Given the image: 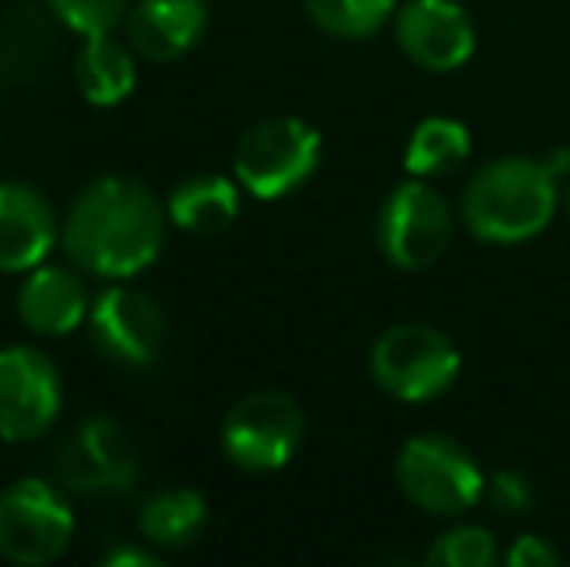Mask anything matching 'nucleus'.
I'll use <instances>...</instances> for the list:
<instances>
[{"instance_id": "f257e3e1", "label": "nucleus", "mask_w": 570, "mask_h": 567, "mask_svg": "<svg viewBox=\"0 0 570 567\" xmlns=\"http://www.w3.org/2000/svg\"><path fill=\"white\" fill-rule=\"evenodd\" d=\"M167 206L128 175H101L70 203L62 250L78 268L106 281H128L156 265L167 242Z\"/></svg>"}, {"instance_id": "f03ea898", "label": "nucleus", "mask_w": 570, "mask_h": 567, "mask_svg": "<svg viewBox=\"0 0 570 567\" xmlns=\"http://www.w3.org/2000/svg\"><path fill=\"white\" fill-rule=\"evenodd\" d=\"M556 172L540 159L509 156L485 164L462 195V222L489 245H517L543 234L556 218Z\"/></svg>"}, {"instance_id": "7ed1b4c3", "label": "nucleus", "mask_w": 570, "mask_h": 567, "mask_svg": "<svg viewBox=\"0 0 570 567\" xmlns=\"http://www.w3.org/2000/svg\"><path fill=\"white\" fill-rule=\"evenodd\" d=\"M368 370L389 397L423 404L454 385L458 370H462V354L439 326L400 323L376 339L373 354H368Z\"/></svg>"}, {"instance_id": "20e7f679", "label": "nucleus", "mask_w": 570, "mask_h": 567, "mask_svg": "<svg viewBox=\"0 0 570 567\" xmlns=\"http://www.w3.org/2000/svg\"><path fill=\"white\" fill-rule=\"evenodd\" d=\"M318 159H323V137L315 125L299 117H268L237 140L233 172L248 195L272 203L303 187L318 172Z\"/></svg>"}, {"instance_id": "39448f33", "label": "nucleus", "mask_w": 570, "mask_h": 567, "mask_svg": "<svg viewBox=\"0 0 570 567\" xmlns=\"http://www.w3.org/2000/svg\"><path fill=\"white\" fill-rule=\"evenodd\" d=\"M396 482L412 506L435 517H458L485 493L473 454L451 436H415L396 454Z\"/></svg>"}, {"instance_id": "423d86ee", "label": "nucleus", "mask_w": 570, "mask_h": 567, "mask_svg": "<svg viewBox=\"0 0 570 567\" xmlns=\"http://www.w3.org/2000/svg\"><path fill=\"white\" fill-rule=\"evenodd\" d=\"M75 537L67 498L43 478H23L0 493V556L20 567L59 560Z\"/></svg>"}, {"instance_id": "0eeeda50", "label": "nucleus", "mask_w": 570, "mask_h": 567, "mask_svg": "<svg viewBox=\"0 0 570 567\" xmlns=\"http://www.w3.org/2000/svg\"><path fill=\"white\" fill-rule=\"evenodd\" d=\"M303 443V412L287 393L261 389L240 397L222 424V447L229 462L248 475H272L287 467Z\"/></svg>"}, {"instance_id": "6e6552de", "label": "nucleus", "mask_w": 570, "mask_h": 567, "mask_svg": "<svg viewBox=\"0 0 570 567\" xmlns=\"http://www.w3.org/2000/svg\"><path fill=\"white\" fill-rule=\"evenodd\" d=\"M376 245L384 261L404 273L431 268L451 245V211L443 195L423 179H407L384 198L376 218Z\"/></svg>"}, {"instance_id": "1a4fd4ad", "label": "nucleus", "mask_w": 570, "mask_h": 567, "mask_svg": "<svg viewBox=\"0 0 570 567\" xmlns=\"http://www.w3.org/2000/svg\"><path fill=\"white\" fill-rule=\"evenodd\" d=\"M62 412V381L43 350H0V439L28 443L55 428Z\"/></svg>"}, {"instance_id": "9d476101", "label": "nucleus", "mask_w": 570, "mask_h": 567, "mask_svg": "<svg viewBox=\"0 0 570 567\" xmlns=\"http://www.w3.org/2000/svg\"><path fill=\"white\" fill-rule=\"evenodd\" d=\"M90 339L114 365L148 370L167 350V315L136 287H106L90 307Z\"/></svg>"}, {"instance_id": "9b49d317", "label": "nucleus", "mask_w": 570, "mask_h": 567, "mask_svg": "<svg viewBox=\"0 0 570 567\" xmlns=\"http://www.w3.org/2000/svg\"><path fill=\"white\" fill-rule=\"evenodd\" d=\"M59 482L82 493H114L136 482V447L109 417L86 420L55 454Z\"/></svg>"}, {"instance_id": "f8f14e48", "label": "nucleus", "mask_w": 570, "mask_h": 567, "mask_svg": "<svg viewBox=\"0 0 570 567\" xmlns=\"http://www.w3.org/2000/svg\"><path fill=\"white\" fill-rule=\"evenodd\" d=\"M400 51L423 70H458L478 47L470 16L458 0H404L396 16Z\"/></svg>"}, {"instance_id": "ddd939ff", "label": "nucleus", "mask_w": 570, "mask_h": 567, "mask_svg": "<svg viewBox=\"0 0 570 567\" xmlns=\"http://www.w3.org/2000/svg\"><path fill=\"white\" fill-rule=\"evenodd\" d=\"M62 237L55 206L28 183H0V273H31Z\"/></svg>"}, {"instance_id": "4468645a", "label": "nucleus", "mask_w": 570, "mask_h": 567, "mask_svg": "<svg viewBox=\"0 0 570 567\" xmlns=\"http://www.w3.org/2000/svg\"><path fill=\"white\" fill-rule=\"evenodd\" d=\"M210 23L206 0H136L128 12V43L148 62H175L195 51Z\"/></svg>"}, {"instance_id": "2eb2a0df", "label": "nucleus", "mask_w": 570, "mask_h": 567, "mask_svg": "<svg viewBox=\"0 0 570 567\" xmlns=\"http://www.w3.org/2000/svg\"><path fill=\"white\" fill-rule=\"evenodd\" d=\"M16 307L28 331L47 334V339H62V334L78 331L90 319V295L75 268L62 265H39L31 268V276L23 281Z\"/></svg>"}, {"instance_id": "dca6fc26", "label": "nucleus", "mask_w": 570, "mask_h": 567, "mask_svg": "<svg viewBox=\"0 0 570 567\" xmlns=\"http://www.w3.org/2000/svg\"><path fill=\"white\" fill-rule=\"evenodd\" d=\"M240 214V195L237 183L226 175H195V179H183L179 187L167 198V218L171 226H179L183 234L210 237L222 234L237 222Z\"/></svg>"}, {"instance_id": "f3484780", "label": "nucleus", "mask_w": 570, "mask_h": 567, "mask_svg": "<svg viewBox=\"0 0 570 567\" xmlns=\"http://www.w3.org/2000/svg\"><path fill=\"white\" fill-rule=\"evenodd\" d=\"M132 43H117L114 36L82 39L75 59V82L90 106H120L136 90V59Z\"/></svg>"}, {"instance_id": "a211bd4d", "label": "nucleus", "mask_w": 570, "mask_h": 567, "mask_svg": "<svg viewBox=\"0 0 570 567\" xmlns=\"http://www.w3.org/2000/svg\"><path fill=\"white\" fill-rule=\"evenodd\" d=\"M206 521H210V509L206 498L190 486H167V490L151 493L140 506V537L144 545L156 548H187L203 537Z\"/></svg>"}, {"instance_id": "6ab92c4d", "label": "nucleus", "mask_w": 570, "mask_h": 567, "mask_svg": "<svg viewBox=\"0 0 570 567\" xmlns=\"http://www.w3.org/2000/svg\"><path fill=\"white\" fill-rule=\"evenodd\" d=\"M51 39V20L31 4L4 16L0 20V78L4 82H28V78L43 75V67L55 55Z\"/></svg>"}, {"instance_id": "aec40b11", "label": "nucleus", "mask_w": 570, "mask_h": 567, "mask_svg": "<svg viewBox=\"0 0 570 567\" xmlns=\"http://www.w3.org/2000/svg\"><path fill=\"white\" fill-rule=\"evenodd\" d=\"M470 156V133L454 117H428L420 129L412 133L404 151V167L415 179H431V175L454 172L462 159Z\"/></svg>"}, {"instance_id": "412c9836", "label": "nucleus", "mask_w": 570, "mask_h": 567, "mask_svg": "<svg viewBox=\"0 0 570 567\" xmlns=\"http://www.w3.org/2000/svg\"><path fill=\"white\" fill-rule=\"evenodd\" d=\"M400 0H303L307 16L334 39H365L392 16Z\"/></svg>"}, {"instance_id": "4be33fe9", "label": "nucleus", "mask_w": 570, "mask_h": 567, "mask_svg": "<svg viewBox=\"0 0 570 567\" xmlns=\"http://www.w3.org/2000/svg\"><path fill=\"white\" fill-rule=\"evenodd\" d=\"M431 567H493L497 564V540L481 525H458L443 532L428 553Z\"/></svg>"}, {"instance_id": "5701e85b", "label": "nucleus", "mask_w": 570, "mask_h": 567, "mask_svg": "<svg viewBox=\"0 0 570 567\" xmlns=\"http://www.w3.org/2000/svg\"><path fill=\"white\" fill-rule=\"evenodd\" d=\"M51 16L75 36H114L117 23L128 16V0H47Z\"/></svg>"}, {"instance_id": "b1692460", "label": "nucleus", "mask_w": 570, "mask_h": 567, "mask_svg": "<svg viewBox=\"0 0 570 567\" xmlns=\"http://www.w3.org/2000/svg\"><path fill=\"white\" fill-rule=\"evenodd\" d=\"M485 493H489V501H493V509L517 517V514H524V509L532 506L535 490H532V482L520 475V470H497V475L485 482Z\"/></svg>"}, {"instance_id": "393cba45", "label": "nucleus", "mask_w": 570, "mask_h": 567, "mask_svg": "<svg viewBox=\"0 0 570 567\" xmlns=\"http://www.w3.org/2000/svg\"><path fill=\"white\" fill-rule=\"evenodd\" d=\"M509 564L512 567H556L559 553L543 537H520L517 545L509 548Z\"/></svg>"}, {"instance_id": "a878e982", "label": "nucleus", "mask_w": 570, "mask_h": 567, "mask_svg": "<svg viewBox=\"0 0 570 567\" xmlns=\"http://www.w3.org/2000/svg\"><path fill=\"white\" fill-rule=\"evenodd\" d=\"M109 567H159V556L148 553V545L144 548H114V553L106 556Z\"/></svg>"}, {"instance_id": "bb28decb", "label": "nucleus", "mask_w": 570, "mask_h": 567, "mask_svg": "<svg viewBox=\"0 0 570 567\" xmlns=\"http://www.w3.org/2000/svg\"><path fill=\"white\" fill-rule=\"evenodd\" d=\"M563 211H567V218H570V183H567V195H563Z\"/></svg>"}]
</instances>
